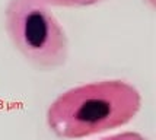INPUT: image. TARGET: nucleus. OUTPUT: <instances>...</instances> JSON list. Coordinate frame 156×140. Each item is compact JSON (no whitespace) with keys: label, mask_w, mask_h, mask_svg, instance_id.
I'll return each instance as SVG.
<instances>
[{"label":"nucleus","mask_w":156,"mask_h":140,"mask_svg":"<svg viewBox=\"0 0 156 140\" xmlns=\"http://www.w3.org/2000/svg\"><path fill=\"white\" fill-rule=\"evenodd\" d=\"M142 107V96L126 80H101L72 88L47 109L50 130L61 139H83L127 124Z\"/></svg>","instance_id":"obj_1"},{"label":"nucleus","mask_w":156,"mask_h":140,"mask_svg":"<svg viewBox=\"0 0 156 140\" xmlns=\"http://www.w3.org/2000/svg\"><path fill=\"white\" fill-rule=\"evenodd\" d=\"M5 29L16 51L38 70H55L67 63L69 40L54 13L40 0H9Z\"/></svg>","instance_id":"obj_2"},{"label":"nucleus","mask_w":156,"mask_h":140,"mask_svg":"<svg viewBox=\"0 0 156 140\" xmlns=\"http://www.w3.org/2000/svg\"><path fill=\"white\" fill-rule=\"evenodd\" d=\"M47 6H58V7H86L102 3L105 0H40Z\"/></svg>","instance_id":"obj_3"},{"label":"nucleus","mask_w":156,"mask_h":140,"mask_svg":"<svg viewBox=\"0 0 156 140\" xmlns=\"http://www.w3.org/2000/svg\"><path fill=\"white\" fill-rule=\"evenodd\" d=\"M99 140H149V139L144 137L140 133H136V131H124V133H118V134H114V136L102 137Z\"/></svg>","instance_id":"obj_4"},{"label":"nucleus","mask_w":156,"mask_h":140,"mask_svg":"<svg viewBox=\"0 0 156 140\" xmlns=\"http://www.w3.org/2000/svg\"><path fill=\"white\" fill-rule=\"evenodd\" d=\"M144 2H146V3H147V5H149V6H155V0H144Z\"/></svg>","instance_id":"obj_5"}]
</instances>
